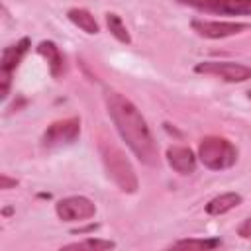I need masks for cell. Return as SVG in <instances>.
<instances>
[{
	"instance_id": "1",
	"label": "cell",
	"mask_w": 251,
	"mask_h": 251,
	"mask_svg": "<svg viewBox=\"0 0 251 251\" xmlns=\"http://www.w3.org/2000/svg\"><path fill=\"white\" fill-rule=\"evenodd\" d=\"M104 102H106L108 114L116 126V129L120 131V135L127 143V147L133 151V155L141 163H145L149 167H157L159 165V147L155 143V137H153L145 118L137 110V106L118 90H106Z\"/></svg>"
},
{
	"instance_id": "2",
	"label": "cell",
	"mask_w": 251,
	"mask_h": 251,
	"mask_svg": "<svg viewBox=\"0 0 251 251\" xmlns=\"http://www.w3.org/2000/svg\"><path fill=\"white\" fill-rule=\"evenodd\" d=\"M100 157H102V163L106 167L108 176L112 178V182L122 192H127V194L137 192L139 180H137L135 169L131 167L129 159L124 155V151L120 147H116L110 141H102L100 143Z\"/></svg>"
},
{
	"instance_id": "3",
	"label": "cell",
	"mask_w": 251,
	"mask_h": 251,
	"mask_svg": "<svg viewBox=\"0 0 251 251\" xmlns=\"http://www.w3.org/2000/svg\"><path fill=\"white\" fill-rule=\"evenodd\" d=\"M198 159L210 171H224V169H229L231 165H235L237 149L226 137L208 135L198 145Z\"/></svg>"
},
{
	"instance_id": "4",
	"label": "cell",
	"mask_w": 251,
	"mask_h": 251,
	"mask_svg": "<svg viewBox=\"0 0 251 251\" xmlns=\"http://www.w3.org/2000/svg\"><path fill=\"white\" fill-rule=\"evenodd\" d=\"M78 135H80V120L78 118H67V120L53 122L45 129L41 143L45 149H57V147L75 143L78 139Z\"/></svg>"
},
{
	"instance_id": "5",
	"label": "cell",
	"mask_w": 251,
	"mask_h": 251,
	"mask_svg": "<svg viewBox=\"0 0 251 251\" xmlns=\"http://www.w3.org/2000/svg\"><path fill=\"white\" fill-rule=\"evenodd\" d=\"M198 75H212L226 82H243L251 78V67L233 61H204L194 67Z\"/></svg>"
},
{
	"instance_id": "6",
	"label": "cell",
	"mask_w": 251,
	"mask_h": 251,
	"mask_svg": "<svg viewBox=\"0 0 251 251\" xmlns=\"http://www.w3.org/2000/svg\"><path fill=\"white\" fill-rule=\"evenodd\" d=\"M27 49H29V39L22 37L18 43H14L2 51V59H0V92H2V98L8 96L12 73L18 69V65H20L22 57L27 53Z\"/></svg>"
},
{
	"instance_id": "7",
	"label": "cell",
	"mask_w": 251,
	"mask_h": 251,
	"mask_svg": "<svg viewBox=\"0 0 251 251\" xmlns=\"http://www.w3.org/2000/svg\"><path fill=\"white\" fill-rule=\"evenodd\" d=\"M184 6L226 16H251V0H178Z\"/></svg>"
},
{
	"instance_id": "8",
	"label": "cell",
	"mask_w": 251,
	"mask_h": 251,
	"mask_svg": "<svg viewBox=\"0 0 251 251\" xmlns=\"http://www.w3.org/2000/svg\"><path fill=\"white\" fill-rule=\"evenodd\" d=\"M55 212L63 222H82L96 214V206L84 196H69L57 202Z\"/></svg>"
},
{
	"instance_id": "9",
	"label": "cell",
	"mask_w": 251,
	"mask_h": 251,
	"mask_svg": "<svg viewBox=\"0 0 251 251\" xmlns=\"http://www.w3.org/2000/svg\"><path fill=\"white\" fill-rule=\"evenodd\" d=\"M192 29L208 39H224L229 35H237L249 29V24L243 22H214V20H192Z\"/></svg>"
},
{
	"instance_id": "10",
	"label": "cell",
	"mask_w": 251,
	"mask_h": 251,
	"mask_svg": "<svg viewBox=\"0 0 251 251\" xmlns=\"http://www.w3.org/2000/svg\"><path fill=\"white\" fill-rule=\"evenodd\" d=\"M167 163L171 165V169H175L180 175H190L196 169V155L192 153L190 147H180V145H173L167 149Z\"/></svg>"
},
{
	"instance_id": "11",
	"label": "cell",
	"mask_w": 251,
	"mask_h": 251,
	"mask_svg": "<svg viewBox=\"0 0 251 251\" xmlns=\"http://www.w3.org/2000/svg\"><path fill=\"white\" fill-rule=\"evenodd\" d=\"M37 53L45 57V61L49 63V69H51V75L53 76H61L63 75V69H65V59L59 51V47L53 43V41H41L37 45Z\"/></svg>"
},
{
	"instance_id": "12",
	"label": "cell",
	"mask_w": 251,
	"mask_h": 251,
	"mask_svg": "<svg viewBox=\"0 0 251 251\" xmlns=\"http://www.w3.org/2000/svg\"><path fill=\"white\" fill-rule=\"evenodd\" d=\"M241 200H243V198H241V194H237V192H224V194L212 198V200L206 204V212H208L210 216H222V214L233 210L235 206H239Z\"/></svg>"
},
{
	"instance_id": "13",
	"label": "cell",
	"mask_w": 251,
	"mask_h": 251,
	"mask_svg": "<svg viewBox=\"0 0 251 251\" xmlns=\"http://www.w3.org/2000/svg\"><path fill=\"white\" fill-rule=\"evenodd\" d=\"M67 18H69L76 27H80V29L86 31V33H98V31H100V27H98L94 16H92L88 10H84V8H71V10L67 12Z\"/></svg>"
},
{
	"instance_id": "14",
	"label": "cell",
	"mask_w": 251,
	"mask_h": 251,
	"mask_svg": "<svg viewBox=\"0 0 251 251\" xmlns=\"http://www.w3.org/2000/svg\"><path fill=\"white\" fill-rule=\"evenodd\" d=\"M116 243L110 241V239H98V237H88V239H82V241H76V243H69V245H63V249H76V251H84V249H90V251H106V249H114Z\"/></svg>"
},
{
	"instance_id": "15",
	"label": "cell",
	"mask_w": 251,
	"mask_h": 251,
	"mask_svg": "<svg viewBox=\"0 0 251 251\" xmlns=\"http://www.w3.org/2000/svg\"><path fill=\"white\" fill-rule=\"evenodd\" d=\"M106 24H108L110 33H112L118 41H122V43H131V37H129V33H127V27H126V24L122 22V18H120L118 14L108 12V14H106Z\"/></svg>"
},
{
	"instance_id": "16",
	"label": "cell",
	"mask_w": 251,
	"mask_h": 251,
	"mask_svg": "<svg viewBox=\"0 0 251 251\" xmlns=\"http://www.w3.org/2000/svg\"><path fill=\"white\" fill-rule=\"evenodd\" d=\"M220 245L222 241L212 237V239H180V241H175L171 247L175 249H216Z\"/></svg>"
},
{
	"instance_id": "17",
	"label": "cell",
	"mask_w": 251,
	"mask_h": 251,
	"mask_svg": "<svg viewBox=\"0 0 251 251\" xmlns=\"http://www.w3.org/2000/svg\"><path fill=\"white\" fill-rule=\"evenodd\" d=\"M237 233H239L243 239H251V218H247V220H243V222L239 224Z\"/></svg>"
},
{
	"instance_id": "18",
	"label": "cell",
	"mask_w": 251,
	"mask_h": 251,
	"mask_svg": "<svg viewBox=\"0 0 251 251\" xmlns=\"http://www.w3.org/2000/svg\"><path fill=\"white\" fill-rule=\"evenodd\" d=\"M16 186V178H8L6 175H0V188H10Z\"/></svg>"
},
{
	"instance_id": "19",
	"label": "cell",
	"mask_w": 251,
	"mask_h": 251,
	"mask_svg": "<svg viewBox=\"0 0 251 251\" xmlns=\"http://www.w3.org/2000/svg\"><path fill=\"white\" fill-rule=\"evenodd\" d=\"M249 100H251V92H249Z\"/></svg>"
}]
</instances>
